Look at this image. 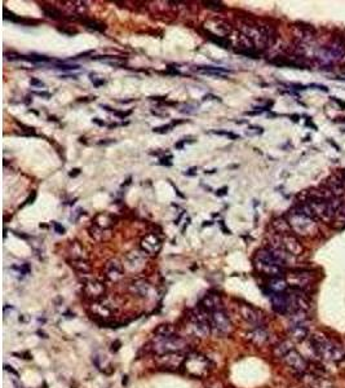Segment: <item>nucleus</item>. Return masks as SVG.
I'll return each mask as SVG.
<instances>
[{"mask_svg": "<svg viewBox=\"0 0 345 388\" xmlns=\"http://www.w3.org/2000/svg\"><path fill=\"white\" fill-rule=\"evenodd\" d=\"M310 343H312L313 345L312 348L314 349V352L319 357L334 362H339L344 360V352L339 348V347H336L335 344H332L330 340H327L322 335H314V336H312Z\"/></svg>", "mask_w": 345, "mask_h": 388, "instance_id": "obj_1", "label": "nucleus"}, {"mask_svg": "<svg viewBox=\"0 0 345 388\" xmlns=\"http://www.w3.org/2000/svg\"><path fill=\"white\" fill-rule=\"evenodd\" d=\"M188 347L185 339L180 336H171V338H159L158 342L154 344V351L159 355H166V353H179L183 352Z\"/></svg>", "mask_w": 345, "mask_h": 388, "instance_id": "obj_2", "label": "nucleus"}, {"mask_svg": "<svg viewBox=\"0 0 345 388\" xmlns=\"http://www.w3.org/2000/svg\"><path fill=\"white\" fill-rule=\"evenodd\" d=\"M184 366H185L186 372L197 378L204 377L209 369L208 360L204 356L197 355V353L188 356L184 361Z\"/></svg>", "mask_w": 345, "mask_h": 388, "instance_id": "obj_3", "label": "nucleus"}, {"mask_svg": "<svg viewBox=\"0 0 345 388\" xmlns=\"http://www.w3.org/2000/svg\"><path fill=\"white\" fill-rule=\"evenodd\" d=\"M211 326H212V332H216L220 335L229 334L232 330V322H230L229 316L226 315L223 309L211 313Z\"/></svg>", "mask_w": 345, "mask_h": 388, "instance_id": "obj_4", "label": "nucleus"}, {"mask_svg": "<svg viewBox=\"0 0 345 388\" xmlns=\"http://www.w3.org/2000/svg\"><path fill=\"white\" fill-rule=\"evenodd\" d=\"M270 302H272L273 309L277 313L287 315V313L292 312V299L290 294H286V292L270 294Z\"/></svg>", "mask_w": 345, "mask_h": 388, "instance_id": "obj_5", "label": "nucleus"}, {"mask_svg": "<svg viewBox=\"0 0 345 388\" xmlns=\"http://www.w3.org/2000/svg\"><path fill=\"white\" fill-rule=\"evenodd\" d=\"M283 361L289 368H291L294 372L296 373H305L308 370V362L299 352H296L295 349H292L290 353L283 357Z\"/></svg>", "mask_w": 345, "mask_h": 388, "instance_id": "obj_6", "label": "nucleus"}, {"mask_svg": "<svg viewBox=\"0 0 345 388\" xmlns=\"http://www.w3.org/2000/svg\"><path fill=\"white\" fill-rule=\"evenodd\" d=\"M239 312H241V316H242V319L245 321H247L248 324L253 325V328L256 326H262V316H260V313L253 309L252 307H249V305H242L241 308H239Z\"/></svg>", "mask_w": 345, "mask_h": 388, "instance_id": "obj_7", "label": "nucleus"}, {"mask_svg": "<svg viewBox=\"0 0 345 388\" xmlns=\"http://www.w3.org/2000/svg\"><path fill=\"white\" fill-rule=\"evenodd\" d=\"M185 358L183 355H181V352L179 353H166V355H160L159 356V362L162 366H166V368H176V366H180L181 364H184L185 361Z\"/></svg>", "mask_w": 345, "mask_h": 388, "instance_id": "obj_8", "label": "nucleus"}, {"mask_svg": "<svg viewBox=\"0 0 345 388\" xmlns=\"http://www.w3.org/2000/svg\"><path fill=\"white\" fill-rule=\"evenodd\" d=\"M308 334L309 330L306 324L305 325H291L289 329L290 338H291L292 340H295V342H302V340H305Z\"/></svg>", "mask_w": 345, "mask_h": 388, "instance_id": "obj_9", "label": "nucleus"}, {"mask_svg": "<svg viewBox=\"0 0 345 388\" xmlns=\"http://www.w3.org/2000/svg\"><path fill=\"white\" fill-rule=\"evenodd\" d=\"M200 307H203V308L206 309L207 312L209 313L223 309L221 308V299H220L219 295H215V294H212V295H207L206 298L203 299Z\"/></svg>", "mask_w": 345, "mask_h": 388, "instance_id": "obj_10", "label": "nucleus"}, {"mask_svg": "<svg viewBox=\"0 0 345 388\" xmlns=\"http://www.w3.org/2000/svg\"><path fill=\"white\" fill-rule=\"evenodd\" d=\"M248 339L257 345H261L268 340V333L264 326H256L248 333Z\"/></svg>", "mask_w": 345, "mask_h": 388, "instance_id": "obj_11", "label": "nucleus"}, {"mask_svg": "<svg viewBox=\"0 0 345 388\" xmlns=\"http://www.w3.org/2000/svg\"><path fill=\"white\" fill-rule=\"evenodd\" d=\"M158 338H171L176 335V328L172 324H162L154 330Z\"/></svg>", "mask_w": 345, "mask_h": 388, "instance_id": "obj_12", "label": "nucleus"}, {"mask_svg": "<svg viewBox=\"0 0 345 388\" xmlns=\"http://www.w3.org/2000/svg\"><path fill=\"white\" fill-rule=\"evenodd\" d=\"M269 290H270V294H276V292H286V290H287V283H286L285 279H282V277L272 278V281H270V283H269Z\"/></svg>", "mask_w": 345, "mask_h": 388, "instance_id": "obj_13", "label": "nucleus"}, {"mask_svg": "<svg viewBox=\"0 0 345 388\" xmlns=\"http://www.w3.org/2000/svg\"><path fill=\"white\" fill-rule=\"evenodd\" d=\"M105 291L103 286L101 283H96V282H92V283H88L86 287V292L88 294V296H101Z\"/></svg>", "mask_w": 345, "mask_h": 388, "instance_id": "obj_14", "label": "nucleus"}, {"mask_svg": "<svg viewBox=\"0 0 345 388\" xmlns=\"http://www.w3.org/2000/svg\"><path fill=\"white\" fill-rule=\"evenodd\" d=\"M291 351H292V343L289 342V340H286V342H282L281 344H278L276 348H274V355H276L277 357L283 358Z\"/></svg>", "mask_w": 345, "mask_h": 388, "instance_id": "obj_15", "label": "nucleus"}, {"mask_svg": "<svg viewBox=\"0 0 345 388\" xmlns=\"http://www.w3.org/2000/svg\"><path fill=\"white\" fill-rule=\"evenodd\" d=\"M109 276L114 279H118L122 276V266L116 260L109 264Z\"/></svg>", "mask_w": 345, "mask_h": 388, "instance_id": "obj_16", "label": "nucleus"}, {"mask_svg": "<svg viewBox=\"0 0 345 388\" xmlns=\"http://www.w3.org/2000/svg\"><path fill=\"white\" fill-rule=\"evenodd\" d=\"M198 70H200V71H209V73H220V74L230 73V70L224 69V67H215V66H199L198 67Z\"/></svg>", "mask_w": 345, "mask_h": 388, "instance_id": "obj_17", "label": "nucleus"}, {"mask_svg": "<svg viewBox=\"0 0 345 388\" xmlns=\"http://www.w3.org/2000/svg\"><path fill=\"white\" fill-rule=\"evenodd\" d=\"M239 55H243L246 57H249V58H259V52L252 48H246V50H237Z\"/></svg>", "mask_w": 345, "mask_h": 388, "instance_id": "obj_18", "label": "nucleus"}, {"mask_svg": "<svg viewBox=\"0 0 345 388\" xmlns=\"http://www.w3.org/2000/svg\"><path fill=\"white\" fill-rule=\"evenodd\" d=\"M84 23H86L87 26L90 27V29H93V30H97V31H103V30H105V25H102V23L96 22V21L86 20V21H84Z\"/></svg>", "mask_w": 345, "mask_h": 388, "instance_id": "obj_19", "label": "nucleus"}, {"mask_svg": "<svg viewBox=\"0 0 345 388\" xmlns=\"http://www.w3.org/2000/svg\"><path fill=\"white\" fill-rule=\"evenodd\" d=\"M135 287H136V294H139L140 296H145L150 290V286L148 283H137Z\"/></svg>", "mask_w": 345, "mask_h": 388, "instance_id": "obj_20", "label": "nucleus"}, {"mask_svg": "<svg viewBox=\"0 0 345 388\" xmlns=\"http://www.w3.org/2000/svg\"><path fill=\"white\" fill-rule=\"evenodd\" d=\"M209 39L212 40L213 43L216 44H219L220 47H223V48H228V46H229V42L225 39H223V38H220V37H216V35H212V34H209Z\"/></svg>", "mask_w": 345, "mask_h": 388, "instance_id": "obj_21", "label": "nucleus"}, {"mask_svg": "<svg viewBox=\"0 0 345 388\" xmlns=\"http://www.w3.org/2000/svg\"><path fill=\"white\" fill-rule=\"evenodd\" d=\"M212 133H215V135H219V136L229 137L230 140H238L239 139L238 135H236V133H232V132H226V131H212Z\"/></svg>", "mask_w": 345, "mask_h": 388, "instance_id": "obj_22", "label": "nucleus"}, {"mask_svg": "<svg viewBox=\"0 0 345 388\" xmlns=\"http://www.w3.org/2000/svg\"><path fill=\"white\" fill-rule=\"evenodd\" d=\"M43 10H44V14H46V16L50 17V18H53V20H58V18H60L58 16H61L60 12H57V10H54V9H47L46 8V9H43Z\"/></svg>", "mask_w": 345, "mask_h": 388, "instance_id": "obj_23", "label": "nucleus"}, {"mask_svg": "<svg viewBox=\"0 0 345 388\" xmlns=\"http://www.w3.org/2000/svg\"><path fill=\"white\" fill-rule=\"evenodd\" d=\"M54 69H58V70H63V71H70V70H78L79 69V66L78 65H56L54 66Z\"/></svg>", "mask_w": 345, "mask_h": 388, "instance_id": "obj_24", "label": "nucleus"}, {"mask_svg": "<svg viewBox=\"0 0 345 388\" xmlns=\"http://www.w3.org/2000/svg\"><path fill=\"white\" fill-rule=\"evenodd\" d=\"M204 5L208 8H212L215 10L223 8V3H220V1H204Z\"/></svg>", "mask_w": 345, "mask_h": 388, "instance_id": "obj_25", "label": "nucleus"}, {"mask_svg": "<svg viewBox=\"0 0 345 388\" xmlns=\"http://www.w3.org/2000/svg\"><path fill=\"white\" fill-rule=\"evenodd\" d=\"M172 126H162V127H156L154 128V132L156 133H168L171 131Z\"/></svg>", "mask_w": 345, "mask_h": 388, "instance_id": "obj_26", "label": "nucleus"}, {"mask_svg": "<svg viewBox=\"0 0 345 388\" xmlns=\"http://www.w3.org/2000/svg\"><path fill=\"white\" fill-rule=\"evenodd\" d=\"M52 224H53L54 229H56V232L58 233V234H63V233H65V228H63L62 225H60V224H58V222H52Z\"/></svg>", "mask_w": 345, "mask_h": 388, "instance_id": "obj_27", "label": "nucleus"}, {"mask_svg": "<svg viewBox=\"0 0 345 388\" xmlns=\"http://www.w3.org/2000/svg\"><path fill=\"white\" fill-rule=\"evenodd\" d=\"M37 96H40V97H46V99H50L52 97V95H50L49 92H43V91H38V92H34Z\"/></svg>", "mask_w": 345, "mask_h": 388, "instance_id": "obj_28", "label": "nucleus"}, {"mask_svg": "<svg viewBox=\"0 0 345 388\" xmlns=\"http://www.w3.org/2000/svg\"><path fill=\"white\" fill-rule=\"evenodd\" d=\"M226 193H228V188H226V186H224V188H221V189H219L217 192H216V196L223 197V196H225Z\"/></svg>", "mask_w": 345, "mask_h": 388, "instance_id": "obj_29", "label": "nucleus"}, {"mask_svg": "<svg viewBox=\"0 0 345 388\" xmlns=\"http://www.w3.org/2000/svg\"><path fill=\"white\" fill-rule=\"evenodd\" d=\"M30 83H31V86H37V87H44V83H43V82H40V80L35 79V78H33V79L30 80Z\"/></svg>", "mask_w": 345, "mask_h": 388, "instance_id": "obj_30", "label": "nucleus"}, {"mask_svg": "<svg viewBox=\"0 0 345 388\" xmlns=\"http://www.w3.org/2000/svg\"><path fill=\"white\" fill-rule=\"evenodd\" d=\"M92 122H93V123H96V124H99V126H101V127L105 126V123L101 122V120H99V119H97V118H95V119H93Z\"/></svg>", "mask_w": 345, "mask_h": 388, "instance_id": "obj_31", "label": "nucleus"}, {"mask_svg": "<svg viewBox=\"0 0 345 388\" xmlns=\"http://www.w3.org/2000/svg\"><path fill=\"white\" fill-rule=\"evenodd\" d=\"M80 173V169H74V172H70V176L71 177H75V176H78Z\"/></svg>", "mask_w": 345, "mask_h": 388, "instance_id": "obj_32", "label": "nucleus"}]
</instances>
